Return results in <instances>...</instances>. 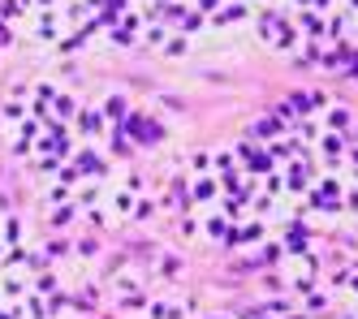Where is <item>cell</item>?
I'll list each match as a JSON object with an SVG mask.
<instances>
[{
  "label": "cell",
  "mask_w": 358,
  "mask_h": 319,
  "mask_svg": "<svg viewBox=\"0 0 358 319\" xmlns=\"http://www.w3.org/2000/svg\"><path fill=\"white\" fill-rule=\"evenodd\" d=\"M0 26L48 52H78L91 43L87 22L73 0H0Z\"/></svg>",
  "instance_id": "6da1fadb"
}]
</instances>
